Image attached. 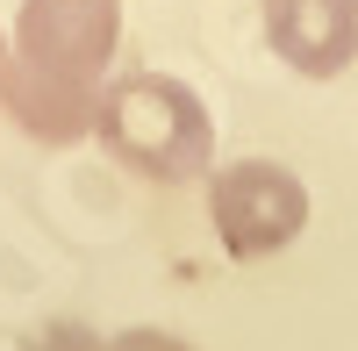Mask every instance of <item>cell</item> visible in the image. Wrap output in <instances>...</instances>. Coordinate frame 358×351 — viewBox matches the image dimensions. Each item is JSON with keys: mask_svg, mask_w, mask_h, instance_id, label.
Segmentation results:
<instances>
[{"mask_svg": "<svg viewBox=\"0 0 358 351\" xmlns=\"http://www.w3.org/2000/svg\"><path fill=\"white\" fill-rule=\"evenodd\" d=\"M208 222H215L229 258H273L308 229V187L273 158L222 165L208 180Z\"/></svg>", "mask_w": 358, "mask_h": 351, "instance_id": "3", "label": "cell"}, {"mask_svg": "<svg viewBox=\"0 0 358 351\" xmlns=\"http://www.w3.org/2000/svg\"><path fill=\"white\" fill-rule=\"evenodd\" d=\"M101 351H194V344H179L165 330H122V337H108Z\"/></svg>", "mask_w": 358, "mask_h": 351, "instance_id": "5", "label": "cell"}, {"mask_svg": "<svg viewBox=\"0 0 358 351\" xmlns=\"http://www.w3.org/2000/svg\"><path fill=\"white\" fill-rule=\"evenodd\" d=\"M265 43L301 79H337L358 57V0H265Z\"/></svg>", "mask_w": 358, "mask_h": 351, "instance_id": "4", "label": "cell"}, {"mask_svg": "<svg viewBox=\"0 0 358 351\" xmlns=\"http://www.w3.org/2000/svg\"><path fill=\"white\" fill-rule=\"evenodd\" d=\"M94 136L129 172H143L158 187H187L215 158V122H208L201 94L187 79H172V72H129V79L101 86Z\"/></svg>", "mask_w": 358, "mask_h": 351, "instance_id": "2", "label": "cell"}, {"mask_svg": "<svg viewBox=\"0 0 358 351\" xmlns=\"http://www.w3.org/2000/svg\"><path fill=\"white\" fill-rule=\"evenodd\" d=\"M0 79H8V36H0Z\"/></svg>", "mask_w": 358, "mask_h": 351, "instance_id": "6", "label": "cell"}, {"mask_svg": "<svg viewBox=\"0 0 358 351\" xmlns=\"http://www.w3.org/2000/svg\"><path fill=\"white\" fill-rule=\"evenodd\" d=\"M115 43H122V0H22L0 101L36 143L94 136V101Z\"/></svg>", "mask_w": 358, "mask_h": 351, "instance_id": "1", "label": "cell"}]
</instances>
